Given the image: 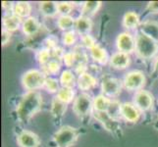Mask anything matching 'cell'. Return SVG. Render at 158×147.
Instances as JSON below:
<instances>
[{
	"label": "cell",
	"instance_id": "cell-29",
	"mask_svg": "<svg viewBox=\"0 0 158 147\" xmlns=\"http://www.w3.org/2000/svg\"><path fill=\"white\" fill-rule=\"evenodd\" d=\"M56 97L60 99L62 102L66 103V104H70L71 102H74L75 100V91L74 88H60L58 93L56 94Z\"/></svg>",
	"mask_w": 158,
	"mask_h": 147
},
{
	"label": "cell",
	"instance_id": "cell-22",
	"mask_svg": "<svg viewBox=\"0 0 158 147\" xmlns=\"http://www.w3.org/2000/svg\"><path fill=\"white\" fill-rule=\"evenodd\" d=\"M60 84L62 88H74L75 85L77 84L78 79L76 78L74 72L71 70H65L61 73L60 76Z\"/></svg>",
	"mask_w": 158,
	"mask_h": 147
},
{
	"label": "cell",
	"instance_id": "cell-35",
	"mask_svg": "<svg viewBox=\"0 0 158 147\" xmlns=\"http://www.w3.org/2000/svg\"><path fill=\"white\" fill-rule=\"evenodd\" d=\"M81 43H83V45H84L85 47H86L88 49H91L94 45L97 44L96 41H95V39H94V36L90 35L89 34V35H81Z\"/></svg>",
	"mask_w": 158,
	"mask_h": 147
},
{
	"label": "cell",
	"instance_id": "cell-14",
	"mask_svg": "<svg viewBox=\"0 0 158 147\" xmlns=\"http://www.w3.org/2000/svg\"><path fill=\"white\" fill-rule=\"evenodd\" d=\"M77 85L81 90L89 91L92 88H94L97 85V79L94 75L85 72L84 74L80 75L78 77Z\"/></svg>",
	"mask_w": 158,
	"mask_h": 147
},
{
	"label": "cell",
	"instance_id": "cell-13",
	"mask_svg": "<svg viewBox=\"0 0 158 147\" xmlns=\"http://www.w3.org/2000/svg\"><path fill=\"white\" fill-rule=\"evenodd\" d=\"M131 63L130 55L123 52H116L109 59V64L113 69L116 70H124L129 67Z\"/></svg>",
	"mask_w": 158,
	"mask_h": 147
},
{
	"label": "cell",
	"instance_id": "cell-40",
	"mask_svg": "<svg viewBox=\"0 0 158 147\" xmlns=\"http://www.w3.org/2000/svg\"><path fill=\"white\" fill-rule=\"evenodd\" d=\"M153 73L158 77V57L156 58L155 62H154V69H153Z\"/></svg>",
	"mask_w": 158,
	"mask_h": 147
},
{
	"label": "cell",
	"instance_id": "cell-23",
	"mask_svg": "<svg viewBox=\"0 0 158 147\" xmlns=\"http://www.w3.org/2000/svg\"><path fill=\"white\" fill-rule=\"evenodd\" d=\"M112 99L106 97L102 93L97 95L94 99V111L96 112H108L111 106Z\"/></svg>",
	"mask_w": 158,
	"mask_h": 147
},
{
	"label": "cell",
	"instance_id": "cell-41",
	"mask_svg": "<svg viewBox=\"0 0 158 147\" xmlns=\"http://www.w3.org/2000/svg\"><path fill=\"white\" fill-rule=\"evenodd\" d=\"M154 128L158 130V117H157V119L155 120V123H154Z\"/></svg>",
	"mask_w": 158,
	"mask_h": 147
},
{
	"label": "cell",
	"instance_id": "cell-7",
	"mask_svg": "<svg viewBox=\"0 0 158 147\" xmlns=\"http://www.w3.org/2000/svg\"><path fill=\"white\" fill-rule=\"evenodd\" d=\"M123 84L116 78L105 76L101 81V91L102 94L108 98H115L121 93Z\"/></svg>",
	"mask_w": 158,
	"mask_h": 147
},
{
	"label": "cell",
	"instance_id": "cell-26",
	"mask_svg": "<svg viewBox=\"0 0 158 147\" xmlns=\"http://www.w3.org/2000/svg\"><path fill=\"white\" fill-rule=\"evenodd\" d=\"M101 7L100 1H85L81 7V16L90 18L97 13Z\"/></svg>",
	"mask_w": 158,
	"mask_h": 147
},
{
	"label": "cell",
	"instance_id": "cell-11",
	"mask_svg": "<svg viewBox=\"0 0 158 147\" xmlns=\"http://www.w3.org/2000/svg\"><path fill=\"white\" fill-rule=\"evenodd\" d=\"M121 117L129 123H137L140 118V111L132 102H124L120 108Z\"/></svg>",
	"mask_w": 158,
	"mask_h": 147
},
{
	"label": "cell",
	"instance_id": "cell-27",
	"mask_svg": "<svg viewBox=\"0 0 158 147\" xmlns=\"http://www.w3.org/2000/svg\"><path fill=\"white\" fill-rule=\"evenodd\" d=\"M41 68H42L41 71L44 73L46 77H51V76L58 74L60 69H61V63H60V60L52 58L47 64L41 66Z\"/></svg>",
	"mask_w": 158,
	"mask_h": 147
},
{
	"label": "cell",
	"instance_id": "cell-20",
	"mask_svg": "<svg viewBox=\"0 0 158 147\" xmlns=\"http://www.w3.org/2000/svg\"><path fill=\"white\" fill-rule=\"evenodd\" d=\"M140 20L138 13L134 11H129L123 17V26L127 30H135L139 28L140 26Z\"/></svg>",
	"mask_w": 158,
	"mask_h": 147
},
{
	"label": "cell",
	"instance_id": "cell-34",
	"mask_svg": "<svg viewBox=\"0 0 158 147\" xmlns=\"http://www.w3.org/2000/svg\"><path fill=\"white\" fill-rule=\"evenodd\" d=\"M77 31L75 30L73 31H65L63 32V35H62V41L64 43V45L66 46H71V45H74L76 40H77Z\"/></svg>",
	"mask_w": 158,
	"mask_h": 147
},
{
	"label": "cell",
	"instance_id": "cell-19",
	"mask_svg": "<svg viewBox=\"0 0 158 147\" xmlns=\"http://www.w3.org/2000/svg\"><path fill=\"white\" fill-rule=\"evenodd\" d=\"M2 23H3L4 30H6L10 32H13L15 31H17L20 27L23 25L22 19L17 17V16L14 15L13 13L5 15L3 17Z\"/></svg>",
	"mask_w": 158,
	"mask_h": 147
},
{
	"label": "cell",
	"instance_id": "cell-9",
	"mask_svg": "<svg viewBox=\"0 0 158 147\" xmlns=\"http://www.w3.org/2000/svg\"><path fill=\"white\" fill-rule=\"evenodd\" d=\"M116 45L119 52L130 54L135 52V39L130 34L129 31L121 32L116 39Z\"/></svg>",
	"mask_w": 158,
	"mask_h": 147
},
{
	"label": "cell",
	"instance_id": "cell-12",
	"mask_svg": "<svg viewBox=\"0 0 158 147\" xmlns=\"http://www.w3.org/2000/svg\"><path fill=\"white\" fill-rule=\"evenodd\" d=\"M94 116L95 120H97L103 127H104L108 132L112 133H115L119 132V129H121L119 127L118 121L115 119H113L107 112H96L94 111Z\"/></svg>",
	"mask_w": 158,
	"mask_h": 147
},
{
	"label": "cell",
	"instance_id": "cell-4",
	"mask_svg": "<svg viewBox=\"0 0 158 147\" xmlns=\"http://www.w3.org/2000/svg\"><path fill=\"white\" fill-rule=\"evenodd\" d=\"M80 132L71 126H63L53 134V141L57 147H71L78 140Z\"/></svg>",
	"mask_w": 158,
	"mask_h": 147
},
{
	"label": "cell",
	"instance_id": "cell-38",
	"mask_svg": "<svg viewBox=\"0 0 158 147\" xmlns=\"http://www.w3.org/2000/svg\"><path fill=\"white\" fill-rule=\"evenodd\" d=\"M1 35H2V37H1V39H2V45H6L7 43L10 41V39H11V32L3 29Z\"/></svg>",
	"mask_w": 158,
	"mask_h": 147
},
{
	"label": "cell",
	"instance_id": "cell-30",
	"mask_svg": "<svg viewBox=\"0 0 158 147\" xmlns=\"http://www.w3.org/2000/svg\"><path fill=\"white\" fill-rule=\"evenodd\" d=\"M47 92L49 93H58V91L61 88V84H60V81L52 77H46L45 80V84H44V88Z\"/></svg>",
	"mask_w": 158,
	"mask_h": 147
},
{
	"label": "cell",
	"instance_id": "cell-6",
	"mask_svg": "<svg viewBox=\"0 0 158 147\" xmlns=\"http://www.w3.org/2000/svg\"><path fill=\"white\" fill-rule=\"evenodd\" d=\"M145 76L144 74L139 70H134L127 73L123 80V86L129 91H135L137 92L145 84Z\"/></svg>",
	"mask_w": 158,
	"mask_h": 147
},
{
	"label": "cell",
	"instance_id": "cell-28",
	"mask_svg": "<svg viewBox=\"0 0 158 147\" xmlns=\"http://www.w3.org/2000/svg\"><path fill=\"white\" fill-rule=\"evenodd\" d=\"M75 23H76V20L71 15L59 16L58 20H57L58 28L61 31H63L64 32L69 31H73V29H75Z\"/></svg>",
	"mask_w": 158,
	"mask_h": 147
},
{
	"label": "cell",
	"instance_id": "cell-36",
	"mask_svg": "<svg viewBox=\"0 0 158 147\" xmlns=\"http://www.w3.org/2000/svg\"><path fill=\"white\" fill-rule=\"evenodd\" d=\"M45 45L46 48L49 49V50H54V49L58 48V40L53 36H49L47 37L46 40H45Z\"/></svg>",
	"mask_w": 158,
	"mask_h": 147
},
{
	"label": "cell",
	"instance_id": "cell-5",
	"mask_svg": "<svg viewBox=\"0 0 158 147\" xmlns=\"http://www.w3.org/2000/svg\"><path fill=\"white\" fill-rule=\"evenodd\" d=\"M94 109V100L86 93H81L73 102V111L79 118L88 117Z\"/></svg>",
	"mask_w": 158,
	"mask_h": 147
},
{
	"label": "cell",
	"instance_id": "cell-16",
	"mask_svg": "<svg viewBox=\"0 0 158 147\" xmlns=\"http://www.w3.org/2000/svg\"><path fill=\"white\" fill-rule=\"evenodd\" d=\"M40 24L39 20L35 17H29L23 21V25H22V30L23 32L28 36L35 35L40 30Z\"/></svg>",
	"mask_w": 158,
	"mask_h": 147
},
{
	"label": "cell",
	"instance_id": "cell-10",
	"mask_svg": "<svg viewBox=\"0 0 158 147\" xmlns=\"http://www.w3.org/2000/svg\"><path fill=\"white\" fill-rule=\"evenodd\" d=\"M17 143L19 147H40V139L35 133L24 129L17 135Z\"/></svg>",
	"mask_w": 158,
	"mask_h": 147
},
{
	"label": "cell",
	"instance_id": "cell-25",
	"mask_svg": "<svg viewBox=\"0 0 158 147\" xmlns=\"http://www.w3.org/2000/svg\"><path fill=\"white\" fill-rule=\"evenodd\" d=\"M40 11L44 17H47V18L55 17L58 14L57 2H53V1L40 2Z\"/></svg>",
	"mask_w": 158,
	"mask_h": 147
},
{
	"label": "cell",
	"instance_id": "cell-15",
	"mask_svg": "<svg viewBox=\"0 0 158 147\" xmlns=\"http://www.w3.org/2000/svg\"><path fill=\"white\" fill-rule=\"evenodd\" d=\"M139 31L151 39L158 42V22L156 21H145L139 26Z\"/></svg>",
	"mask_w": 158,
	"mask_h": 147
},
{
	"label": "cell",
	"instance_id": "cell-8",
	"mask_svg": "<svg viewBox=\"0 0 158 147\" xmlns=\"http://www.w3.org/2000/svg\"><path fill=\"white\" fill-rule=\"evenodd\" d=\"M133 103L140 112H148L153 106L154 98L149 91L140 89L135 92Z\"/></svg>",
	"mask_w": 158,
	"mask_h": 147
},
{
	"label": "cell",
	"instance_id": "cell-21",
	"mask_svg": "<svg viewBox=\"0 0 158 147\" xmlns=\"http://www.w3.org/2000/svg\"><path fill=\"white\" fill-rule=\"evenodd\" d=\"M31 6L29 2L26 1H19L16 2L14 5V8L12 13L16 15L20 19H27L31 17Z\"/></svg>",
	"mask_w": 158,
	"mask_h": 147
},
{
	"label": "cell",
	"instance_id": "cell-17",
	"mask_svg": "<svg viewBox=\"0 0 158 147\" xmlns=\"http://www.w3.org/2000/svg\"><path fill=\"white\" fill-rule=\"evenodd\" d=\"M92 29V22L90 18L85 17V16H79L76 19L75 23V31H77L81 36L85 35H89Z\"/></svg>",
	"mask_w": 158,
	"mask_h": 147
},
{
	"label": "cell",
	"instance_id": "cell-37",
	"mask_svg": "<svg viewBox=\"0 0 158 147\" xmlns=\"http://www.w3.org/2000/svg\"><path fill=\"white\" fill-rule=\"evenodd\" d=\"M146 10L151 14H158V1H150L148 3Z\"/></svg>",
	"mask_w": 158,
	"mask_h": 147
},
{
	"label": "cell",
	"instance_id": "cell-2",
	"mask_svg": "<svg viewBox=\"0 0 158 147\" xmlns=\"http://www.w3.org/2000/svg\"><path fill=\"white\" fill-rule=\"evenodd\" d=\"M135 53L141 60L153 59L158 54V42L139 31L135 36Z\"/></svg>",
	"mask_w": 158,
	"mask_h": 147
},
{
	"label": "cell",
	"instance_id": "cell-33",
	"mask_svg": "<svg viewBox=\"0 0 158 147\" xmlns=\"http://www.w3.org/2000/svg\"><path fill=\"white\" fill-rule=\"evenodd\" d=\"M57 9H58V14L60 16H68L72 13L74 9V4L71 2H57Z\"/></svg>",
	"mask_w": 158,
	"mask_h": 147
},
{
	"label": "cell",
	"instance_id": "cell-24",
	"mask_svg": "<svg viewBox=\"0 0 158 147\" xmlns=\"http://www.w3.org/2000/svg\"><path fill=\"white\" fill-rule=\"evenodd\" d=\"M67 110V104L55 96L51 102V114L55 120H60Z\"/></svg>",
	"mask_w": 158,
	"mask_h": 147
},
{
	"label": "cell",
	"instance_id": "cell-31",
	"mask_svg": "<svg viewBox=\"0 0 158 147\" xmlns=\"http://www.w3.org/2000/svg\"><path fill=\"white\" fill-rule=\"evenodd\" d=\"M63 61L68 68H76L79 63L78 54L76 51H71L64 54Z\"/></svg>",
	"mask_w": 158,
	"mask_h": 147
},
{
	"label": "cell",
	"instance_id": "cell-3",
	"mask_svg": "<svg viewBox=\"0 0 158 147\" xmlns=\"http://www.w3.org/2000/svg\"><path fill=\"white\" fill-rule=\"evenodd\" d=\"M46 76L42 71L31 69L27 71L22 77V84L28 91H39L44 88Z\"/></svg>",
	"mask_w": 158,
	"mask_h": 147
},
{
	"label": "cell",
	"instance_id": "cell-18",
	"mask_svg": "<svg viewBox=\"0 0 158 147\" xmlns=\"http://www.w3.org/2000/svg\"><path fill=\"white\" fill-rule=\"evenodd\" d=\"M89 54L94 62L101 64V65L108 63L109 59H110L108 57V53L106 51V49L103 48L101 45H99L98 43H97L96 45H94L91 49H89Z\"/></svg>",
	"mask_w": 158,
	"mask_h": 147
},
{
	"label": "cell",
	"instance_id": "cell-39",
	"mask_svg": "<svg viewBox=\"0 0 158 147\" xmlns=\"http://www.w3.org/2000/svg\"><path fill=\"white\" fill-rule=\"evenodd\" d=\"M14 5H15V3H13V2L3 1V2H2V8H3L5 11H10V10H12V11H13Z\"/></svg>",
	"mask_w": 158,
	"mask_h": 147
},
{
	"label": "cell",
	"instance_id": "cell-1",
	"mask_svg": "<svg viewBox=\"0 0 158 147\" xmlns=\"http://www.w3.org/2000/svg\"><path fill=\"white\" fill-rule=\"evenodd\" d=\"M42 96L39 91H28L19 101L16 114L22 123H28L36 113L41 110Z\"/></svg>",
	"mask_w": 158,
	"mask_h": 147
},
{
	"label": "cell",
	"instance_id": "cell-32",
	"mask_svg": "<svg viewBox=\"0 0 158 147\" xmlns=\"http://www.w3.org/2000/svg\"><path fill=\"white\" fill-rule=\"evenodd\" d=\"M52 58H53L52 52H51V50H49V49H47V48L41 49V50H40L36 54V60L39 61L40 66H43V65L47 64Z\"/></svg>",
	"mask_w": 158,
	"mask_h": 147
}]
</instances>
